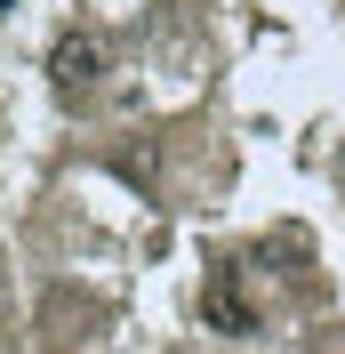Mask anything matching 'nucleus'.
<instances>
[{
	"label": "nucleus",
	"mask_w": 345,
	"mask_h": 354,
	"mask_svg": "<svg viewBox=\"0 0 345 354\" xmlns=\"http://www.w3.org/2000/svg\"><path fill=\"white\" fill-rule=\"evenodd\" d=\"M112 73V48L97 41V32H65V41L48 48V81H57V97L65 105H81V97H97Z\"/></svg>",
	"instance_id": "nucleus-1"
},
{
	"label": "nucleus",
	"mask_w": 345,
	"mask_h": 354,
	"mask_svg": "<svg viewBox=\"0 0 345 354\" xmlns=\"http://www.w3.org/2000/svg\"><path fill=\"white\" fill-rule=\"evenodd\" d=\"M201 314H209V330H225V338H257V298L241 290V266H217L209 274Z\"/></svg>",
	"instance_id": "nucleus-2"
},
{
	"label": "nucleus",
	"mask_w": 345,
	"mask_h": 354,
	"mask_svg": "<svg viewBox=\"0 0 345 354\" xmlns=\"http://www.w3.org/2000/svg\"><path fill=\"white\" fill-rule=\"evenodd\" d=\"M0 298H8V258H0Z\"/></svg>",
	"instance_id": "nucleus-3"
},
{
	"label": "nucleus",
	"mask_w": 345,
	"mask_h": 354,
	"mask_svg": "<svg viewBox=\"0 0 345 354\" xmlns=\"http://www.w3.org/2000/svg\"><path fill=\"white\" fill-rule=\"evenodd\" d=\"M8 8H17V0H0V17H8Z\"/></svg>",
	"instance_id": "nucleus-4"
}]
</instances>
